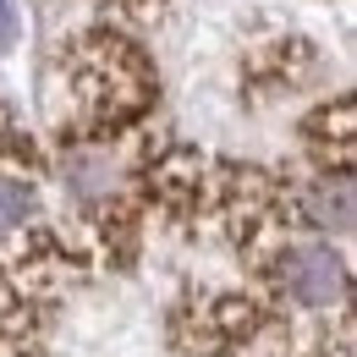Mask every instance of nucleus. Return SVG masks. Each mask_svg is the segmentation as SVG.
Masks as SVG:
<instances>
[{"instance_id":"7","label":"nucleus","mask_w":357,"mask_h":357,"mask_svg":"<svg viewBox=\"0 0 357 357\" xmlns=\"http://www.w3.org/2000/svg\"><path fill=\"white\" fill-rule=\"evenodd\" d=\"M17 45V6L11 0H0V55Z\"/></svg>"},{"instance_id":"3","label":"nucleus","mask_w":357,"mask_h":357,"mask_svg":"<svg viewBox=\"0 0 357 357\" xmlns=\"http://www.w3.org/2000/svg\"><path fill=\"white\" fill-rule=\"evenodd\" d=\"M253 269L269 291L297 308H352V269L324 242H280Z\"/></svg>"},{"instance_id":"4","label":"nucleus","mask_w":357,"mask_h":357,"mask_svg":"<svg viewBox=\"0 0 357 357\" xmlns=\"http://www.w3.org/2000/svg\"><path fill=\"white\" fill-rule=\"evenodd\" d=\"M286 215L291 231H352V171H324L313 181H286Z\"/></svg>"},{"instance_id":"1","label":"nucleus","mask_w":357,"mask_h":357,"mask_svg":"<svg viewBox=\"0 0 357 357\" xmlns=\"http://www.w3.org/2000/svg\"><path fill=\"white\" fill-rule=\"evenodd\" d=\"M72 99H77V132L72 137L127 132L154 105V72L132 39L93 28L72 50Z\"/></svg>"},{"instance_id":"5","label":"nucleus","mask_w":357,"mask_h":357,"mask_svg":"<svg viewBox=\"0 0 357 357\" xmlns=\"http://www.w3.org/2000/svg\"><path fill=\"white\" fill-rule=\"evenodd\" d=\"M352 99L341 93L335 105H324V110H313L308 116V149H313V160L330 171H352Z\"/></svg>"},{"instance_id":"6","label":"nucleus","mask_w":357,"mask_h":357,"mask_svg":"<svg viewBox=\"0 0 357 357\" xmlns=\"http://www.w3.org/2000/svg\"><path fill=\"white\" fill-rule=\"evenodd\" d=\"M303 357H352V308L335 313V330H319V341Z\"/></svg>"},{"instance_id":"2","label":"nucleus","mask_w":357,"mask_h":357,"mask_svg":"<svg viewBox=\"0 0 357 357\" xmlns=\"http://www.w3.org/2000/svg\"><path fill=\"white\" fill-rule=\"evenodd\" d=\"M269 324H275V313L253 291H198L171 319L176 347L198 352V357H236L248 341H259Z\"/></svg>"}]
</instances>
